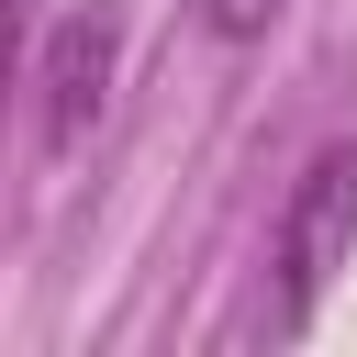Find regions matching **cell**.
I'll return each instance as SVG.
<instances>
[{
  "label": "cell",
  "instance_id": "obj_1",
  "mask_svg": "<svg viewBox=\"0 0 357 357\" xmlns=\"http://www.w3.org/2000/svg\"><path fill=\"white\" fill-rule=\"evenodd\" d=\"M357 257V134H335L301 178H290V201H279V245H268V268H279V335H301L312 312H324V290H335V268Z\"/></svg>",
  "mask_w": 357,
  "mask_h": 357
},
{
  "label": "cell",
  "instance_id": "obj_2",
  "mask_svg": "<svg viewBox=\"0 0 357 357\" xmlns=\"http://www.w3.org/2000/svg\"><path fill=\"white\" fill-rule=\"evenodd\" d=\"M112 67H123V11H112V0H78V11L45 33V56H33V134H45V156H78V145L100 134Z\"/></svg>",
  "mask_w": 357,
  "mask_h": 357
},
{
  "label": "cell",
  "instance_id": "obj_3",
  "mask_svg": "<svg viewBox=\"0 0 357 357\" xmlns=\"http://www.w3.org/2000/svg\"><path fill=\"white\" fill-rule=\"evenodd\" d=\"M279 11H290V0H201V22H212L223 45H257V33L279 22Z\"/></svg>",
  "mask_w": 357,
  "mask_h": 357
}]
</instances>
